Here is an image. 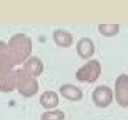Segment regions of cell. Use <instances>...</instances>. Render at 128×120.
I'll use <instances>...</instances> for the list:
<instances>
[{"label":"cell","instance_id":"6da1fadb","mask_svg":"<svg viewBox=\"0 0 128 120\" xmlns=\"http://www.w3.org/2000/svg\"><path fill=\"white\" fill-rule=\"evenodd\" d=\"M102 74V65L97 60H91L83 65L76 73V78L80 82L94 83Z\"/></svg>","mask_w":128,"mask_h":120},{"label":"cell","instance_id":"7a4b0ae2","mask_svg":"<svg viewBox=\"0 0 128 120\" xmlns=\"http://www.w3.org/2000/svg\"><path fill=\"white\" fill-rule=\"evenodd\" d=\"M116 100L123 108L128 107V76L122 74L118 76L115 83Z\"/></svg>","mask_w":128,"mask_h":120},{"label":"cell","instance_id":"3957f363","mask_svg":"<svg viewBox=\"0 0 128 120\" xmlns=\"http://www.w3.org/2000/svg\"><path fill=\"white\" fill-rule=\"evenodd\" d=\"M92 100L98 108H107L113 100L112 90L107 86H100L92 92Z\"/></svg>","mask_w":128,"mask_h":120},{"label":"cell","instance_id":"277c9868","mask_svg":"<svg viewBox=\"0 0 128 120\" xmlns=\"http://www.w3.org/2000/svg\"><path fill=\"white\" fill-rule=\"evenodd\" d=\"M76 52L84 60L91 58L95 52V46L92 39L88 38H82L76 43Z\"/></svg>","mask_w":128,"mask_h":120},{"label":"cell","instance_id":"5b68a950","mask_svg":"<svg viewBox=\"0 0 128 120\" xmlns=\"http://www.w3.org/2000/svg\"><path fill=\"white\" fill-rule=\"evenodd\" d=\"M44 65L42 60L38 57H30L23 65V71L26 75L32 78H36L42 74Z\"/></svg>","mask_w":128,"mask_h":120},{"label":"cell","instance_id":"8992f818","mask_svg":"<svg viewBox=\"0 0 128 120\" xmlns=\"http://www.w3.org/2000/svg\"><path fill=\"white\" fill-rule=\"evenodd\" d=\"M60 92L64 98L72 102H78L82 100L83 92L78 86L70 84H62L60 87Z\"/></svg>","mask_w":128,"mask_h":120},{"label":"cell","instance_id":"52a82bcc","mask_svg":"<svg viewBox=\"0 0 128 120\" xmlns=\"http://www.w3.org/2000/svg\"><path fill=\"white\" fill-rule=\"evenodd\" d=\"M52 38L56 44L60 47H70L73 43L71 33L63 30H56L52 33Z\"/></svg>","mask_w":128,"mask_h":120},{"label":"cell","instance_id":"ba28073f","mask_svg":"<svg viewBox=\"0 0 128 120\" xmlns=\"http://www.w3.org/2000/svg\"><path fill=\"white\" fill-rule=\"evenodd\" d=\"M39 102L46 108H54L59 104V96L54 91H46L40 96Z\"/></svg>","mask_w":128,"mask_h":120},{"label":"cell","instance_id":"9c48e42d","mask_svg":"<svg viewBox=\"0 0 128 120\" xmlns=\"http://www.w3.org/2000/svg\"><path fill=\"white\" fill-rule=\"evenodd\" d=\"M119 24H99L98 30L105 36H114L119 32Z\"/></svg>","mask_w":128,"mask_h":120},{"label":"cell","instance_id":"30bf717a","mask_svg":"<svg viewBox=\"0 0 128 120\" xmlns=\"http://www.w3.org/2000/svg\"><path fill=\"white\" fill-rule=\"evenodd\" d=\"M65 114L60 110L46 111L41 115V120H64Z\"/></svg>","mask_w":128,"mask_h":120}]
</instances>
